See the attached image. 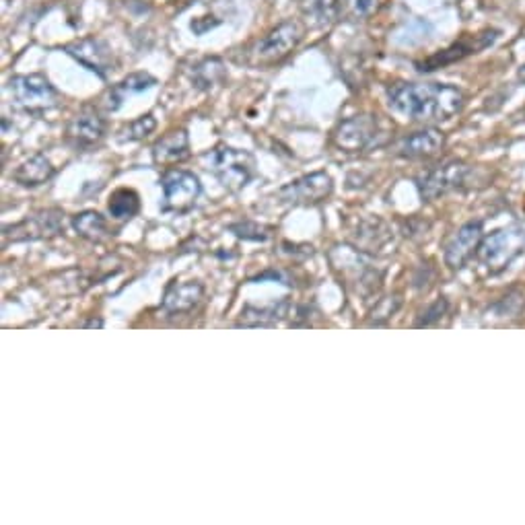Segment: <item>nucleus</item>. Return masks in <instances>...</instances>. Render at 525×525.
Masks as SVG:
<instances>
[{
    "mask_svg": "<svg viewBox=\"0 0 525 525\" xmlns=\"http://www.w3.org/2000/svg\"><path fill=\"white\" fill-rule=\"evenodd\" d=\"M334 192V182L326 171H315L303 178L287 184L278 190V200L291 206H309L320 204L330 198Z\"/></svg>",
    "mask_w": 525,
    "mask_h": 525,
    "instance_id": "nucleus-6",
    "label": "nucleus"
},
{
    "mask_svg": "<svg viewBox=\"0 0 525 525\" xmlns=\"http://www.w3.org/2000/svg\"><path fill=\"white\" fill-rule=\"evenodd\" d=\"M445 145V136L435 128H425L398 140L396 153L406 159H423L437 155Z\"/></svg>",
    "mask_w": 525,
    "mask_h": 525,
    "instance_id": "nucleus-13",
    "label": "nucleus"
},
{
    "mask_svg": "<svg viewBox=\"0 0 525 525\" xmlns=\"http://www.w3.org/2000/svg\"><path fill=\"white\" fill-rule=\"evenodd\" d=\"M66 134L68 138L73 140L77 147H91L103 138L105 134V120L95 114V112H87L81 114L77 118H73L66 126Z\"/></svg>",
    "mask_w": 525,
    "mask_h": 525,
    "instance_id": "nucleus-17",
    "label": "nucleus"
},
{
    "mask_svg": "<svg viewBox=\"0 0 525 525\" xmlns=\"http://www.w3.org/2000/svg\"><path fill=\"white\" fill-rule=\"evenodd\" d=\"M225 79L223 62L219 58H206L194 68V81L200 89H210Z\"/></svg>",
    "mask_w": 525,
    "mask_h": 525,
    "instance_id": "nucleus-23",
    "label": "nucleus"
},
{
    "mask_svg": "<svg viewBox=\"0 0 525 525\" xmlns=\"http://www.w3.org/2000/svg\"><path fill=\"white\" fill-rule=\"evenodd\" d=\"M161 188H163V210L178 215H184L188 210H192L202 192L198 175L186 169H167L161 175Z\"/></svg>",
    "mask_w": 525,
    "mask_h": 525,
    "instance_id": "nucleus-4",
    "label": "nucleus"
},
{
    "mask_svg": "<svg viewBox=\"0 0 525 525\" xmlns=\"http://www.w3.org/2000/svg\"><path fill=\"white\" fill-rule=\"evenodd\" d=\"M383 0H340V17L350 21H365L373 17Z\"/></svg>",
    "mask_w": 525,
    "mask_h": 525,
    "instance_id": "nucleus-24",
    "label": "nucleus"
},
{
    "mask_svg": "<svg viewBox=\"0 0 525 525\" xmlns=\"http://www.w3.org/2000/svg\"><path fill=\"white\" fill-rule=\"evenodd\" d=\"M157 128V120L153 114H145L136 120H132L120 134V140H145L149 134H153Z\"/></svg>",
    "mask_w": 525,
    "mask_h": 525,
    "instance_id": "nucleus-25",
    "label": "nucleus"
},
{
    "mask_svg": "<svg viewBox=\"0 0 525 525\" xmlns=\"http://www.w3.org/2000/svg\"><path fill=\"white\" fill-rule=\"evenodd\" d=\"M523 250H525V229L511 227L486 237L478 248V258L490 272H499Z\"/></svg>",
    "mask_w": 525,
    "mask_h": 525,
    "instance_id": "nucleus-5",
    "label": "nucleus"
},
{
    "mask_svg": "<svg viewBox=\"0 0 525 525\" xmlns=\"http://www.w3.org/2000/svg\"><path fill=\"white\" fill-rule=\"evenodd\" d=\"M54 175V165L50 163V159L42 153L29 157L27 161H23L15 173H13V180L25 188H38L42 184H46Z\"/></svg>",
    "mask_w": 525,
    "mask_h": 525,
    "instance_id": "nucleus-18",
    "label": "nucleus"
},
{
    "mask_svg": "<svg viewBox=\"0 0 525 525\" xmlns=\"http://www.w3.org/2000/svg\"><path fill=\"white\" fill-rule=\"evenodd\" d=\"M64 52L73 56L79 64H83L91 73H95L99 79H108V75L114 70V52L99 38H85L79 42H73L64 46Z\"/></svg>",
    "mask_w": 525,
    "mask_h": 525,
    "instance_id": "nucleus-9",
    "label": "nucleus"
},
{
    "mask_svg": "<svg viewBox=\"0 0 525 525\" xmlns=\"http://www.w3.org/2000/svg\"><path fill=\"white\" fill-rule=\"evenodd\" d=\"M7 89L15 105H19L21 110L31 112V114L54 108L60 99L56 87L44 75H38V73L13 77Z\"/></svg>",
    "mask_w": 525,
    "mask_h": 525,
    "instance_id": "nucleus-3",
    "label": "nucleus"
},
{
    "mask_svg": "<svg viewBox=\"0 0 525 525\" xmlns=\"http://www.w3.org/2000/svg\"><path fill=\"white\" fill-rule=\"evenodd\" d=\"M73 227L83 239L93 243H99L108 237V221L97 210H85V213L77 215L73 219Z\"/></svg>",
    "mask_w": 525,
    "mask_h": 525,
    "instance_id": "nucleus-22",
    "label": "nucleus"
},
{
    "mask_svg": "<svg viewBox=\"0 0 525 525\" xmlns=\"http://www.w3.org/2000/svg\"><path fill=\"white\" fill-rule=\"evenodd\" d=\"M466 103L462 89L443 83H398L388 89L390 110L410 122H445Z\"/></svg>",
    "mask_w": 525,
    "mask_h": 525,
    "instance_id": "nucleus-1",
    "label": "nucleus"
},
{
    "mask_svg": "<svg viewBox=\"0 0 525 525\" xmlns=\"http://www.w3.org/2000/svg\"><path fill=\"white\" fill-rule=\"evenodd\" d=\"M208 169L215 173V178L229 192H239L248 186L254 178L256 161L250 153L237 151L231 147H219L210 151L206 157Z\"/></svg>",
    "mask_w": 525,
    "mask_h": 525,
    "instance_id": "nucleus-2",
    "label": "nucleus"
},
{
    "mask_svg": "<svg viewBox=\"0 0 525 525\" xmlns=\"http://www.w3.org/2000/svg\"><path fill=\"white\" fill-rule=\"evenodd\" d=\"M381 136L379 122L375 116L363 114L353 116L338 124L334 130V145L346 153H359L373 145H377V138Z\"/></svg>",
    "mask_w": 525,
    "mask_h": 525,
    "instance_id": "nucleus-7",
    "label": "nucleus"
},
{
    "mask_svg": "<svg viewBox=\"0 0 525 525\" xmlns=\"http://www.w3.org/2000/svg\"><path fill=\"white\" fill-rule=\"evenodd\" d=\"M499 38V31H484V33H478L474 35V38H466V40H460L458 44H453L451 48L431 56L429 60H425L423 64H418L420 68L418 70H423V73H427V70H435V68H441L445 64H451L455 60H462L470 54H478L480 50L488 48L490 44H495V40Z\"/></svg>",
    "mask_w": 525,
    "mask_h": 525,
    "instance_id": "nucleus-11",
    "label": "nucleus"
},
{
    "mask_svg": "<svg viewBox=\"0 0 525 525\" xmlns=\"http://www.w3.org/2000/svg\"><path fill=\"white\" fill-rule=\"evenodd\" d=\"M519 79L525 83V64L519 68Z\"/></svg>",
    "mask_w": 525,
    "mask_h": 525,
    "instance_id": "nucleus-27",
    "label": "nucleus"
},
{
    "mask_svg": "<svg viewBox=\"0 0 525 525\" xmlns=\"http://www.w3.org/2000/svg\"><path fill=\"white\" fill-rule=\"evenodd\" d=\"M62 229L60 223V213L58 210H46V213L33 215L23 219L21 223L13 227H5V237L13 241H23V239H42V237H52L58 235Z\"/></svg>",
    "mask_w": 525,
    "mask_h": 525,
    "instance_id": "nucleus-12",
    "label": "nucleus"
},
{
    "mask_svg": "<svg viewBox=\"0 0 525 525\" xmlns=\"http://www.w3.org/2000/svg\"><path fill=\"white\" fill-rule=\"evenodd\" d=\"M157 85V79L149 73H132L126 79H122L114 89H110L108 93V103H105V108L110 112H116L122 101L126 99V95H136V93H143L151 87Z\"/></svg>",
    "mask_w": 525,
    "mask_h": 525,
    "instance_id": "nucleus-19",
    "label": "nucleus"
},
{
    "mask_svg": "<svg viewBox=\"0 0 525 525\" xmlns=\"http://www.w3.org/2000/svg\"><path fill=\"white\" fill-rule=\"evenodd\" d=\"M468 167L462 163H447L443 167L433 169L427 173L423 182H420V194H423L427 200H435L449 190H458L466 178H468Z\"/></svg>",
    "mask_w": 525,
    "mask_h": 525,
    "instance_id": "nucleus-10",
    "label": "nucleus"
},
{
    "mask_svg": "<svg viewBox=\"0 0 525 525\" xmlns=\"http://www.w3.org/2000/svg\"><path fill=\"white\" fill-rule=\"evenodd\" d=\"M229 231L243 239V241H266L272 237V229L266 227V225H258V223H250V221H245V223H237V225H231Z\"/></svg>",
    "mask_w": 525,
    "mask_h": 525,
    "instance_id": "nucleus-26",
    "label": "nucleus"
},
{
    "mask_svg": "<svg viewBox=\"0 0 525 525\" xmlns=\"http://www.w3.org/2000/svg\"><path fill=\"white\" fill-rule=\"evenodd\" d=\"M188 157H190V136L184 128L167 132L153 145V161L157 165L163 167L178 165Z\"/></svg>",
    "mask_w": 525,
    "mask_h": 525,
    "instance_id": "nucleus-14",
    "label": "nucleus"
},
{
    "mask_svg": "<svg viewBox=\"0 0 525 525\" xmlns=\"http://www.w3.org/2000/svg\"><path fill=\"white\" fill-rule=\"evenodd\" d=\"M108 210L114 221H130L140 210V196L132 188H118L108 202Z\"/></svg>",
    "mask_w": 525,
    "mask_h": 525,
    "instance_id": "nucleus-21",
    "label": "nucleus"
},
{
    "mask_svg": "<svg viewBox=\"0 0 525 525\" xmlns=\"http://www.w3.org/2000/svg\"><path fill=\"white\" fill-rule=\"evenodd\" d=\"M204 297V287L200 283H173L163 297L161 309L167 315H182L190 313L198 307Z\"/></svg>",
    "mask_w": 525,
    "mask_h": 525,
    "instance_id": "nucleus-16",
    "label": "nucleus"
},
{
    "mask_svg": "<svg viewBox=\"0 0 525 525\" xmlns=\"http://www.w3.org/2000/svg\"><path fill=\"white\" fill-rule=\"evenodd\" d=\"M303 25L299 21H283L260 40L256 58L262 64H274L285 60L303 40Z\"/></svg>",
    "mask_w": 525,
    "mask_h": 525,
    "instance_id": "nucleus-8",
    "label": "nucleus"
},
{
    "mask_svg": "<svg viewBox=\"0 0 525 525\" xmlns=\"http://www.w3.org/2000/svg\"><path fill=\"white\" fill-rule=\"evenodd\" d=\"M480 239H482V225L480 223H468L466 227H462L451 239V243L447 245L445 250V262L451 268H460L464 266L474 252H478L480 248Z\"/></svg>",
    "mask_w": 525,
    "mask_h": 525,
    "instance_id": "nucleus-15",
    "label": "nucleus"
},
{
    "mask_svg": "<svg viewBox=\"0 0 525 525\" xmlns=\"http://www.w3.org/2000/svg\"><path fill=\"white\" fill-rule=\"evenodd\" d=\"M303 17L315 27H328L340 17V0H299Z\"/></svg>",
    "mask_w": 525,
    "mask_h": 525,
    "instance_id": "nucleus-20",
    "label": "nucleus"
}]
</instances>
